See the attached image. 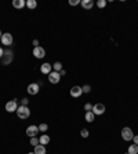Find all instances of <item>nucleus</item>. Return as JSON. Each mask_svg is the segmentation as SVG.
<instances>
[{
	"label": "nucleus",
	"mask_w": 138,
	"mask_h": 154,
	"mask_svg": "<svg viewBox=\"0 0 138 154\" xmlns=\"http://www.w3.org/2000/svg\"><path fill=\"white\" fill-rule=\"evenodd\" d=\"M127 153L128 154H138V146L137 144H130V146H128V149H127Z\"/></svg>",
	"instance_id": "19"
},
{
	"label": "nucleus",
	"mask_w": 138,
	"mask_h": 154,
	"mask_svg": "<svg viewBox=\"0 0 138 154\" xmlns=\"http://www.w3.org/2000/svg\"><path fill=\"white\" fill-rule=\"evenodd\" d=\"M30 144H32L33 147H36L37 144H40L39 138H37V136H33V138H30Z\"/></svg>",
	"instance_id": "22"
},
{
	"label": "nucleus",
	"mask_w": 138,
	"mask_h": 154,
	"mask_svg": "<svg viewBox=\"0 0 138 154\" xmlns=\"http://www.w3.org/2000/svg\"><path fill=\"white\" fill-rule=\"evenodd\" d=\"M33 57L35 58H37V59H42V58H44L46 57V50H44L43 47H35V48H33Z\"/></svg>",
	"instance_id": "9"
},
{
	"label": "nucleus",
	"mask_w": 138,
	"mask_h": 154,
	"mask_svg": "<svg viewBox=\"0 0 138 154\" xmlns=\"http://www.w3.org/2000/svg\"><path fill=\"white\" fill-rule=\"evenodd\" d=\"M1 36H3V33H1V30H0V40H1Z\"/></svg>",
	"instance_id": "33"
},
{
	"label": "nucleus",
	"mask_w": 138,
	"mask_h": 154,
	"mask_svg": "<svg viewBox=\"0 0 138 154\" xmlns=\"http://www.w3.org/2000/svg\"><path fill=\"white\" fill-rule=\"evenodd\" d=\"M1 44L6 47H10L13 46V43H14V37H13V35L11 33H3V36H1Z\"/></svg>",
	"instance_id": "4"
},
{
	"label": "nucleus",
	"mask_w": 138,
	"mask_h": 154,
	"mask_svg": "<svg viewBox=\"0 0 138 154\" xmlns=\"http://www.w3.org/2000/svg\"><path fill=\"white\" fill-rule=\"evenodd\" d=\"M3 52H4V50H3V48H1V47H0V59L3 58Z\"/></svg>",
	"instance_id": "31"
},
{
	"label": "nucleus",
	"mask_w": 138,
	"mask_h": 154,
	"mask_svg": "<svg viewBox=\"0 0 138 154\" xmlns=\"http://www.w3.org/2000/svg\"><path fill=\"white\" fill-rule=\"evenodd\" d=\"M4 109H6V111H8V113H14V111H17V109H18L17 99L8 100L7 103H6V106H4Z\"/></svg>",
	"instance_id": "5"
},
{
	"label": "nucleus",
	"mask_w": 138,
	"mask_h": 154,
	"mask_svg": "<svg viewBox=\"0 0 138 154\" xmlns=\"http://www.w3.org/2000/svg\"><path fill=\"white\" fill-rule=\"evenodd\" d=\"M32 44H33V46H35V47H39V40H36V39H35V40H33V41H32Z\"/></svg>",
	"instance_id": "30"
},
{
	"label": "nucleus",
	"mask_w": 138,
	"mask_h": 154,
	"mask_svg": "<svg viewBox=\"0 0 138 154\" xmlns=\"http://www.w3.org/2000/svg\"><path fill=\"white\" fill-rule=\"evenodd\" d=\"M28 103H29V99H26V98L21 99V105H22V106H28Z\"/></svg>",
	"instance_id": "28"
},
{
	"label": "nucleus",
	"mask_w": 138,
	"mask_h": 154,
	"mask_svg": "<svg viewBox=\"0 0 138 154\" xmlns=\"http://www.w3.org/2000/svg\"><path fill=\"white\" fill-rule=\"evenodd\" d=\"M53 70H54V72H61L62 70V63L61 62H55V63L53 65Z\"/></svg>",
	"instance_id": "20"
},
{
	"label": "nucleus",
	"mask_w": 138,
	"mask_h": 154,
	"mask_svg": "<svg viewBox=\"0 0 138 154\" xmlns=\"http://www.w3.org/2000/svg\"><path fill=\"white\" fill-rule=\"evenodd\" d=\"M28 154H35V153H33V151H32V153H28Z\"/></svg>",
	"instance_id": "34"
},
{
	"label": "nucleus",
	"mask_w": 138,
	"mask_h": 154,
	"mask_svg": "<svg viewBox=\"0 0 138 154\" xmlns=\"http://www.w3.org/2000/svg\"><path fill=\"white\" fill-rule=\"evenodd\" d=\"M95 118V114L93 113V111H86V114H84V120L87 122H93Z\"/></svg>",
	"instance_id": "17"
},
{
	"label": "nucleus",
	"mask_w": 138,
	"mask_h": 154,
	"mask_svg": "<svg viewBox=\"0 0 138 154\" xmlns=\"http://www.w3.org/2000/svg\"><path fill=\"white\" fill-rule=\"evenodd\" d=\"M39 142H40V144L47 146V144L50 143V136H48L47 133H42V136L39 138Z\"/></svg>",
	"instance_id": "15"
},
{
	"label": "nucleus",
	"mask_w": 138,
	"mask_h": 154,
	"mask_svg": "<svg viewBox=\"0 0 138 154\" xmlns=\"http://www.w3.org/2000/svg\"><path fill=\"white\" fill-rule=\"evenodd\" d=\"M88 135H90V132H88L87 128H83L80 131V136H82V138H88Z\"/></svg>",
	"instance_id": "23"
},
{
	"label": "nucleus",
	"mask_w": 138,
	"mask_h": 154,
	"mask_svg": "<svg viewBox=\"0 0 138 154\" xmlns=\"http://www.w3.org/2000/svg\"><path fill=\"white\" fill-rule=\"evenodd\" d=\"M39 132H40V131H39V127H37V125H29L28 128H26V131H25V133L29 136V138L36 136Z\"/></svg>",
	"instance_id": "11"
},
{
	"label": "nucleus",
	"mask_w": 138,
	"mask_h": 154,
	"mask_svg": "<svg viewBox=\"0 0 138 154\" xmlns=\"http://www.w3.org/2000/svg\"><path fill=\"white\" fill-rule=\"evenodd\" d=\"M82 90H83V94H90L91 92V85H88V84H84V85L82 87Z\"/></svg>",
	"instance_id": "24"
},
{
	"label": "nucleus",
	"mask_w": 138,
	"mask_h": 154,
	"mask_svg": "<svg viewBox=\"0 0 138 154\" xmlns=\"http://www.w3.org/2000/svg\"><path fill=\"white\" fill-rule=\"evenodd\" d=\"M122 138H123V140H126V142L133 140V138H134L133 129H131L130 127H124V128L122 129Z\"/></svg>",
	"instance_id": "3"
},
{
	"label": "nucleus",
	"mask_w": 138,
	"mask_h": 154,
	"mask_svg": "<svg viewBox=\"0 0 138 154\" xmlns=\"http://www.w3.org/2000/svg\"><path fill=\"white\" fill-rule=\"evenodd\" d=\"M80 6L84 8V10H91L94 7V1L93 0H82L80 1Z\"/></svg>",
	"instance_id": "13"
},
{
	"label": "nucleus",
	"mask_w": 138,
	"mask_h": 154,
	"mask_svg": "<svg viewBox=\"0 0 138 154\" xmlns=\"http://www.w3.org/2000/svg\"><path fill=\"white\" fill-rule=\"evenodd\" d=\"M69 95L72 98H80L82 95H83V90H82V87L80 85H73L72 88H70V91H69Z\"/></svg>",
	"instance_id": "6"
},
{
	"label": "nucleus",
	"mask_w": 138,
	"mask_h": 154,
	"mask_svg": "<svg viewBox=\"0 0 138 154\" xmlns=\"http://www.w3.org/2000/svg\"><path fill=\"white\" fill-rule=\"evenodd\" d=\"M93 106H94V105L86 103V105H84V110H86V111H93Z\"/></svg>",
	"instance_id": "26"
},
{
	"label": "nucleus",
	"mask_w": 138,
	"mask_h": 154,
	"mask_svg": "<svg viewBox=\"0 0 138 154\" xmlns=\"http://www.w3.org/2000/svg\"><path fill=\"white\" fill-rule=\"evenodd\" d=\"M124 154H128V153H124Z\"/></svg>",
	"instance_id": "35"
},
{
	"label": "nucleus",
	"mask_w": 138,
	"mask_h": 154,
	"mask_svg": "<svg viewBox=\"0 0 138 154\" xmlns=\"http://www.w3.org/2000/svg\"><path fill=\"white\" fill-rule=\"evenodd\" d=\"M40 72L43 73V74H50L51 72H53V65L48 63V62H46V63H43L42 66H40Z\"/></svg>",
	"instance_id": "12"
},
{
	"label": "nucleus",
	"mask_w": 138,
	"mask_h": 154,
	"mask_svg": "<svg viewBox=\"0 0 138 154\" xmlns=\"http://www.w3.org/2000/svg\"><path fill=\"white\" fill-rule=\"evenodd\" d=\"M33 153L35 154H46V146H43V144H37V146L35 147Z\"/></svg>",
	"instance_id": "16"
},
{
	"label": "nucleus",
	"mask_w": 138,
	"mask_h": 154,
	"mask_svg": "<svg viewBox=\"0 0 138 154\" xmlns=\"http://www.w3.org/2000/svg\"><path fill=\"white\" fill-rule=\"evenodd\" d=\"M97 6H98L99 8H105L106 7V0H98V1H97Z\"/></svg>",
	"instance_id": "25"
},
{
	"label": "nucleus",
	"mask_w": 138,
	"mask_h": 154,
	"mask_svg": "<svg viewBox=\"0 0 138 154\" xmlns=\"http://www.w3.org/2000/svg\"><path fill=\"white\" fill-rule=\"evenodd\" d=\"M13 7L14 8H18V10H21V8H24L26 6V1L25 0H13Z\"/></svg>",
	"instance_id": "14"
},
{
	"label": "nucleus",
	"mask_w": 138,
	"mask_h": 154,
	"mask_svg": "<svg viewBox=\"0 0 138 154\" xmlns=\"http://www.w3.org/2000/svg\"><path fill=\"white\" fill-rule=\"evenodd\" d=\"M105 110H106L105 105H102V103H95L94 106H93V113H94L95 116H102L105 113Z\"/></svg>",
	"instance_id": "8"
},
{
	"label": "nucleus",
	"mask_w": 138,
	"mask_h": 154,
	"mask_svg": "<svg viewBox=\"0 0 138 154\" xmlns=\"http://www.w3.org/2000/svg\"><path fill=\"white\" fill-rule=\"evenodd\" d=\"M17 116H18V118H21V120H26V118H29L30 116V109L28 108V106H18V109H17Z\"/></svg>",
	"instance_id": "1"
},
{
	"label": "nucleus",
	"mask_w": 138,
	"mask_h": 154,
	"mask_svg": "<svg viewBox=\"0 0 138 154\" xmlns=\"http://www.w3.org/2000/svg\"><path fill=\"white\" fill-rule=\"evenodd\" d=\"M47 79L51 84H58V83L61 81V74H59V72H54V70H53V72L47 76Z\"/></svg>",
	"instance_id": "7"
},
{
	"label": "nucleus",
	"mask_w": 138,
	"mask_h": 154,
	"mask_svg": "<svg viewBox=\"0 0 138 154\" xmlns=\"http://www.w3.org/2000/svg\"><path fill=\"white\" fill-rule=\"evenodd\" d=\"M133 143L137 144V146H138V135H135L134 138H133Z\"/></svg>",
	"instance_id": "29"
},
{
	"label": "nucleus",
	"mask_w": 138,
	"mask_h": 154,
	"mask_svg": "<svg viewBox=\"0 0 138 154\" xmlns=\"http://www.w3.org/2000/svg\"><path fill=\"white\" fill-rule=\"evenodd\" d=\"M26 91H28V94H29V95H37V94H39V91H40V85L37 84V83H32V84H29V85H28Z\"/></svg>",
	"instance_id": "10"
},
{
	"label": "nucleus",
	"mask_w": 138,
	"mask_h": 154,
	"mask_svg": "<svg viewBox=\"0 0 138 154\" xmlns=\"http://www.w3.org/2000/svg\"><path fill=\"white\" fill-rule=\"evenodd\" d=\"M59 74H61V77H62V76H65V74H66V72H65V70H64V69H62L61 72H59Z\"/></svg>",
	"instance_id": "32"
},
{
	"label": "nucleus",
	"mask_w": 138,
	"mask_h": 154,
	"mask_svg": "<svg viewBox=\"0 0 138 154\" xmlns=\"http://www.w3.org/2000/svg\"><path fill=\"white\" fill-rule=\"evenodd\" d=\"M26 7L29 10H35L37 7V1L36 0H26Z\"/></svg>",
	"instance_id": "18"
},
{
	"label": "nucleus",
	"mask_w": 138,
	"mask_h": 154,
	"mask_svg": "<svg viewBox=\"0 0 138 154\" xmlns=\"http://www.w3.org/2000/svg\"><path fill=\"white\" fill-rule=\"evenodd\" d=\"M37 127H39V131H40L42 133H46V132H47V129H48V125H47V124L42 122V124H40V125H37Z\"/></svg>",
	"instance_id": "21"
},
{
	"label": "nucleus",
	"mask_w": 138,
	"mask_h": 154,
	"mask_svg": "<svg viewBox=\"0 0 138 154\" xmlns=\"http://www.w3.org/2000/svg\"><path fill=\"white\" fill-rule=\"evenodd\" d=\"M13 59H14V52H13L11 50H4L3 58H1V61H3L4 66H8V65L13 62Z\"/></svg>",
	"instance_id": "2"
},
{
	"label": "nucleus",
	"mask_w": 138,
	"mask_h": 154,
	"mask_svg": "<svg viewBox=\"0 0 138 154\" xmlns=\"http://www.w3.org/2000/svg\"><path fill=\"white\" fill-rule=\"evenodd\" d=\"M80 4V0H69V6H77Z\"/></svg>",
	"instance_id": "27"
}]
</instances>
